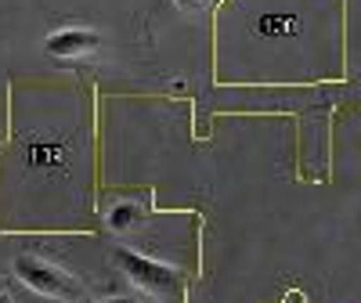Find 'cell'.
Returning <instances> with one entry per match:
<instances>
[{
  "instance_id": "1",
  "label": "cell",
  "mask_w": 361,
  "mask_h": 303,
  "mask_svg": "<svg viewBox=\"0 0 361 303\" xmlns=\"http://www.w3.org/2000/svg\"><path fill=\"white\" fill-rule=\"evenodd\" d=\"M112 264L148 296H173L180 289V282H185V271L180 267H170L163 260H152V256H145L137 249H127V246L112 249Z\"/></svg>"
},
{
  "instance_id": "2",
  "label": "cell",
  "mask_w": 361,
  "mask_h": 303,
  "mask_svg": "<svg viewBox=\"0 0 361 303\" xmlns=\"http://www.w3.org/2000/svg\"><path fill=\"white\" fill-rule=\"evenodd\" d=\"M15 275L25 289H33L47 299H62V303H80L83 299V285L73 275H66L62 267H54V264H47L33 253L15 256Z\"/></svg>"
},
{
  "instance_id": "3",
  "label": "cell",
  "mask_w": 361,
  "mask_h": 303,
  "mask_svg": "<svg viewBox=\"0 0 361 303\" xmlns=\"http://www.w3.org/2000/svg\"><path fill=\"white\" fill-rule=\"evenodd\" d=\"M98 47H102V37L94 33V29H87V25L58 29V33H51L44 40V51L51 58H87V54H94Z\"/></svg>"
},
{
  "instance_id": "4",
  "label": "cell",
  "mask_w": 361,
  "mask_h": 303,
  "mask_svg": "<svg viewBox=\"0 0 361 303\" xmlns=\"http://www.w3.org/2000/svg\"><path fill=\"white\" fill-rule=\"evenodd\" d=\"M22 159L29 166H40V170H51V166H66L69 159V148L62 141H25L22 148Z\"/></svg>"
},
{
  "instance_id": "5",
  "label": "cell",
  "mask_w": 361,
  "mask_h": 303,
  "mask_svg": "<svg viewBox=\"0 0 361 303\" xmlns=\"http://www.w3.org/2000/svg\"><path fill=\"white\" fill-rule=\"evenodd\" d=\"M253 29H257L264 40L296 37V33H300V15H293V11H264V15H257Z\"/></svg>"
},
{
  "instance_id": "6",
  "label": "cell",
  "mask_w": 361,
  "mask_h": 303,
  "mask_svg": "<svg viewBox=\"0 0 361 303\" xmlns=\"http://www.w3.org/2000/svg\"><path fill=\"white\" fill-rule=\"evenodd\" d=\"M141 221H145V206H141V202H130V199L116 202L109 214H105V224H109V231H116V235H123V231L137 228Z\"/></svg>"
},
{
  "instance_id": "7",
  "label": "cell",
  "mask_w": 361,
  "mask_h": 303,
  "mask_svg": "<svg viewBox=\"0 0 361 303\" xmlns=\"http://www.w3.org/2000/svg\"><path fill=\"white\" fill-rule=\"evenodd\" d=\"M177 4H180V8H188V11H192V8H199V4H202V0H177Z\"/></svg>"
},
{
  "instance_id": "8",
  "label": "cell",
  "mask_w": 361,
  "mask_h": 303,
  "mask_svg": "<svg viewBox=\"0 0 361 303\" xmlns=\"http://www.w3.org/2000/svg\"><path fill=\"white\" fill-rule=\"evenodd\" d=\"M102 303H134V299H123V296H112V299H102Z\"/></svg>"
},
{
  "instance_id": "9",
  "label": "cell",
  "mask_w": 361,
  "mask_h": 303,
  "mask_svg": "<svg viewBox=\"0 0 361 303\" xmlns=\"http://www.w3.org/2000/svg\"><path fill=\"white\" fill-rule=\"evenodd\" d=\"M0 296H4V278H0Z\"/></svg>"
},
{
  "instance_id": "10",
  "label": "cell",
  "mask_w": 361,
  "mask_h": 303,
  "mask_svg": "<svg viewBox=\"0 0 361 303\" xmlns=\"http://www.w3.org/2000/svg\"><path fill=\"white\" fill-rule=\"evenodd\" d=\"M0 303H8V296H0Z\"/></svg>"
}]
</instances>
